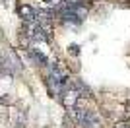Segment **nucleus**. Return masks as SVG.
<instances>
[{
    "instance_id": "f257e3e1",
    "label": "nucleus",
    "mask_w": 130,
    "mask_h": 128,
    "mask_svg": "<svg viewBox=\"0 0 130 128\" xmlns=\"http://www.w3.org/2000/svg\"><path fill=\"white\" fill-rule=\"evenodd\" d=\"M68 113L74 117V120H76V124L80 128H101V117H99V113L93 111V109L78 105Z\"/></svg>"
},
{
    "instance_id": "f03ea898",
    "label": "nucleus",
    "mask_w": 130,
    "mask_h": 128,
    "mask_svg": "<svg viewBox=\"0 0 130 128\" xmlns=\"http://www.w3.org/2000/svg\"><path fill=\"white\" fill-rule=\"evenodd\" d=\"M27 58L29 62L39 66V68H49V58H47V54H43L39 49H27Z\"/></svg>"
},
{
    "instance_id": "7ed1b4c3",
    "label": "nucleus",
    "mask_w": 130,
    "mask_h": 128,
    "mask_svg": "<svg viewBox=\"0 0 130 128\" xmlns=\"http://www.w3.org/2000/svg\"><path fill=\"white\" fill-rule=\"evenodd\" d=\"M70 87H74V89L80 93L82 99H93V89L82 80V78H72L70 80Z\"/></svg>"
},
{
    "instance_id": "20e7f679",
    "label": "nucleus",
    "mask_w": 130,
    "mask_h": 128,
    "mask_svg": "<svg viewBox=\"0 0 130 128\" xmlns=\"http://www.w3.org/2000/svg\"><path fill=\"white\" fill-rule=\"evenodd\" d=\"M18 14H20V18H22L23 23L37 21V10H35L31 4H20L18 6Z\"/></svg>"
},
{
    "instance_id": "39448f33",
    "label": "nucleus",
    "mask_w": 130,
    "mask_h": 128,
    "mask_svg": "<svg viewBox=\"0 0 130 128\" xmlns=\"http://www.w3.org/2000/svg\"><path fill=\"white\" fill-rule=\"evenodd\" d=\"M14 68H16L14 60L8 58L6 54H0V74H2V76H8V78H12V76H14Z\"/></svg>"
},
{
    "instance_id": "423d86ee",
    "label": "nucleus",
    "mask_w": 130,
    "mask_h": 128,
    "mask_svg": "<svg viewBox=\"0 0 130 128\" xmlns=\"http://www.w3.org/2000/svg\"><path fill=\"white\" fill-rule=\"evenodd\" d=\"M113 128H130V118H122L113 124Z\"/></svg>"
},
{
    "instance_id": "0eeeda50",
    "label": "nucleus",
    "mask_w": 130,
    "mask_h": 128,
    "mask_svg": "<svg viewBox=\"0 0 130 128\" xmlns=\"http://www.w3.org/2000/svg\"><path fill=\"white\" fill-rule=\"evenodd\" d=\"M68 53H70L72 56H80V53H82V51H80V45H76V43H72L70 47H68Z\"/></svg>"
},
{
    "instance_id": "6e6552de",
    "label": "nucleus",
    "mask_w": 130,
    "mask_h": 128,
    "mask_svg": "<svg viewBox=\"0 0 130 128\" xmlns=\"http://www.w3.org/2000/svg\"><path fill=\"white\" fill-rule=\"evenodd\" d=\"M93 2H97V0H93Z\"/></svg>"
}]
</instances>
